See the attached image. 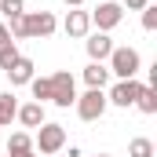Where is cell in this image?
<instances>
[{"mask_svg":"<svg viewBox=\"0 0 157 157\" xmlns=\"http://www.w3.org/2000/svg\"><path fill=\"white\" fill-rule=\"evenodd\" d=\"M146 4H150V0H124V4H121V7H124V11H143V7H146Z\"/></svg>","mask_w":157,"mask_h":157,"instance_id":"44dd1931","label":"cell"},{"mask_svg":"<svg viewBox=\"0 0 157 157\" xmlns=\"http://www.w3.org/2000/svg\"><path fill=\"white\" fill-rule=\"evenodd\" d=\"M143 29H146V33L157 29V4H146V7H143Z\"/></svg>","mask_w":157,"mask_h":157,"instance_id":"d6986e66","label":"cell"},{"mask_svg":"<svg viewBox=\"0 0 157 157\" xmlns=\"http://www.w3.org/2000/svg\"><path fill=\"white\" fill-rule=\"evenodd\" d=\"M88 18H91V26L99 33H110V29H117L121 22H124V7H121L117 0H102L95 11H88Z\"/></svg>","mask_w":157,"mask_h":157,"instance_id":"8992f818","label":"cell"},{"mask_svg":"<svg viewBox=\"0 0 157 157\" xmlns=\"http://www.w3.org/2000/svg\"><path fill=\"white\" fill-rule=\"evenodd\" d=\"M139 91H143V84L132 77V80H117L113 88H110V95H106V102L110 106H121V110H128V106H135V99H139Z\"/></svg>","mask_w":157,"mask_h":157,"instance_id":"52a82bcc","label":"cell"},{"mask_svg":"<svg viewBox=\"0 0 157 157\" xmlns=\"http://www.w3.org/2000/svg\"><path fill=\"white\" fill-rule=\"evenodd\" d=\"M29 88H33V102H51V84H48V77H33L29 80Z\"/></svg>","mask_w":157,"mask_h":157,"instance_id":"e0dca14e","label":"cell"},{"mask_svg":"<svg viewBox=\"0 0 157 157\" xmlns=\"http://www.w3.org/2000/svg\"><path fill=\"white\" fill-rule=\"evenodd\" d=\"M73 106H77V117L91 124V121H99L102 113H106V106H110V102H106V91H102V88H88L84 95H77V102H73Z\"/></svg>","mask_w":157,"mask_h":157,"instance_id":"5b68a950","label":"cell"},{"mask_svg":"<svg viewBox=\"0 0 157 157\" xmlns=\"http://www.w3.org/2000/svg\"><path fill=\"white\" fill-rule=\"evenodd\" d=\"M62 146H66V128L55 121H44L33 135V150H40V157H48V154H59Z\"/></svg>","mask_w":157,"mask_h":157,"instance_id":"3957f363","label":"cell"},{"mask_svg":"<svg viewBox=\"0 0 157 157\" xmlns=\"http://www.w3.org/2000/svg\"><path fill=\"white\" fill-rule=\"evenodd\" d=\"M0 15H4L7 22L22 18V15H26V0H0Z\"/></svg>","mask_w":157,"mask_h":157,"instance_id":"ac0fdd59","label":"cell"},{"mask_svg":"<svg viewBox=\"0 0 157 157\" xmlns=\"http://www.w3.org/2000/svg\"><path fill=\"white\" fill-rule=\"evenodd\" d=\"M106 80H110L106 62H88V66H84V84H88V88H106Z\"/></svg>","mask_w":157,"mask_h":157,"instance_id":"7c38bea8","label":"cell"},{"mask_svg":"<svg viewBox=\"0 0 157 157\" xmlns=\"http://www.w3.org/2000/svg\"><path fill=\"white\" fill-rule=\"evenodd\" d=\"M128 157H154V143H150L146 135H135V139L128 143Z\"/></svg>","mask_w":157,"mask_h":157,"instance_id":"2e32d148","label":"cell"},{"mask_svg":"<svg viewBox=\"0 0 157 157\" xmlns=\"http://www.w3.org/2000/svg\"><path fill=\"white\" fill-rule=\"evenodd\" d=\"M62 4H70V7H80V4H84V0H62Z\"/></svg>","mask_w":157,"mask_h":157,"instance_id":"cb8c5ba5","label":"cell"},{"mask_svg":"<svg viewBox=\"0 0 157 157\" xmlns=\"http://www.w3.org/2000/svg\"><path fill=\"white\" fill-rule=\"evenodd\" d=\"M135 110L146 113V117H154V113H157V88L143 84V91H139V99H135Z\"/></svg>","mask_w":157,"mask_h":157,"instance_id":"4fadbf2b","label":"cell"},{"mask_svg":"<svg viewBox=\"0 0 157 157\" xmlns=\"http://www.w3.org/2000/svg\"><path fill=\"white\" fill-rule=\"evenodd\" d=\"M7 157H37V150H26V154H7Z\"/></svg>","mask_w":157,"mask_h":157,"instance_id":"603a6c76","label":"cell"},{"mask_svg":"<svg viewBox=\"0 0 157 157\" xmlns=\"http://www.w3.org/2000/svg\"><path fill=\"white\" fill-rule=\"evenodd\" d=\"M15 59H18V48H15V44H7V48H0V70H7V66H11Z\"/></svg>","mask_w":157,"mask_h":157,"instance_id":"ffe728a7","label":"cell"},{"mask_svg":"<svg viewBox=\"0 0 157 157\" xmlns=\"http://www.w3.org/2000/svg\"><path fill=\"white\" fill-rule=\"evenodd\" d=\"M59 29V22H55V15L51 11H26L22 18H15L11 26H7V33L11 40H29V37H51Z\"/></svg>","mask_w":157,"mask_h":157,"instance_id":"6da1fadb","label":"cell"},{"mask_svg":"<svg viewBox=\"0 0 157 157\" xmlns=\"http://www.w3.org/2000/svg\"><path fill=\"white\" fill-rule=\"evenodd\" d=\"M4 73H7V80H11V88H18V84H29V80H33V59L18 55V59H15V62L4 70Z\"/></svg>","mask_w":157,"mask_h":157,"instance_id":"30bf717a","label":"cell"},{"mask_svg":"<svg viewBox=\"0 0 157 157\" xmlns=\"http://www.w3.org/2000/svg\"><path fill=\"white\" fill-rule=\"evenodd\" d=\"M84 48H88V59H91V62H106V59H110V51H113L117 44L110 40V33H99V29H95V33H88Z\"/></svg>","mask_w":157,"mask_h":157,"instance_id":"ba28073f","label":"cell"},{"mask_svg":"<svg viewBox=\"0 0 157 157\" xmlns=\"http://www.w3.org/2000/svg\"><path fill=\"white\" fill-rule=\"evenodd\" d=\"M33 150V135L29 132H11L7 135V154H26Z\"/></svg>","mask_w":157,"mask_h":157,"instance_id":"9a60e30c","label":"cell"},{"mask_svg":"<svg viewBox=\"0 0 157 157\" xmlns=\"http://www.w3.org/2000/svg\"><path fill=\"white\" fill-rule=\"evenodd\" d=\"M48 84H51V102H55V106L70 110V106L77 102V84H73V73H70V70H55V73L48 77Z\"/></svg>","mask_w":157,"mask_h":157,"instance_id":"277c9868","label":"cell"},{"mask_svg":"<svg viewBox=\"0 0 157 157\" xmlns=\"http://www.w3.org/2000/svg\"><path fill=\"white\" fill-rule=\"evenodd\" d=\"M7 44H15V40H11V33H7V26L0 22V48H7Z\"/></svg>","mask_w":157,"mask_h":157,"instance_id":"7402d4cb","label":"cell"},{"mask_svg":"<svg viewBox=\"0 0 157 157\" xmlns=\"http://www.w3.org/2000/svg\"><path fill=\"white\" fill-rule=\"evenodd\" d=\"M62 29H66V37H88L91 33V18H88V11H80V7H70V15H66V22H62Z\"/></svg>","mask_w":157,"mask_h":157,"instance_id":"9c48e42d","label":"cell"},{"mask_svg":"<svg viewBox=\"0 0 157 157\" xmlns=\"http://www.w3.org/2000/svg\"><path fill=\"white\" fill-rule=\"evenodd\" d=\"M106 62H110L106 70H110V73H113L117 80H132L135 73H139V70H143V55H139L135 48H128V44H124V48H113Z\"/></svg>","mask_w":157,"mask_h":157,"instance_id":"7a4b0ae2","label":"cell"},{"mask_svg":"<svg viewBox=\"0 0 157 157\" xmlns=\"http://www.w3.org/2000/svg\"><path fill=\"white\" fill-rule=\"evenodd\" d=\"M91 157H110V154H91Z\"/></svg>","mask_w":157,"mask_h":157,"instance_id":"d4e9b609","label":"cell"},{"mask_svg":"<svg viewBox=\"0 0 157 157\" xmlns=\"http://www.w3.org/2000/svg\"><path fill=\"white\" fill-rule=\"evenodd\" d=\"M15 113H18V102H15L11 91H4V95H0V128H11Z\"/></svg>","mask_w":157,"mask_h":157,"instance_id":"5bb4252c","label":"cell"},{"mask_svg":"<svg viewBox=\"0 0 157 157\" xmlns=\"http://www.w3.org/2000/svg\"><path fill=\"white\" fill-rule=\"evenodd\" d=\"M48 157H55V154H48Z\"/></svg>","mask_w":157,"mask_h":157,"instance_id":"484cf974","label":"cell"},{"mask_svg":"<svg viewBox=\"0 0 157 157\" xmlns=\"http://www.w3.org/2000/svg\"><path fill=\"white\" fill-rule=\"evenodd\" d=\"M15 117L22 121V128H40V124L48 121L40 102H26V106H18V113H15Z\"/></svg>","mask_w":157,"mask_h":157,"instance_id":"8fae6325","label":"cell"}]
</instances>
